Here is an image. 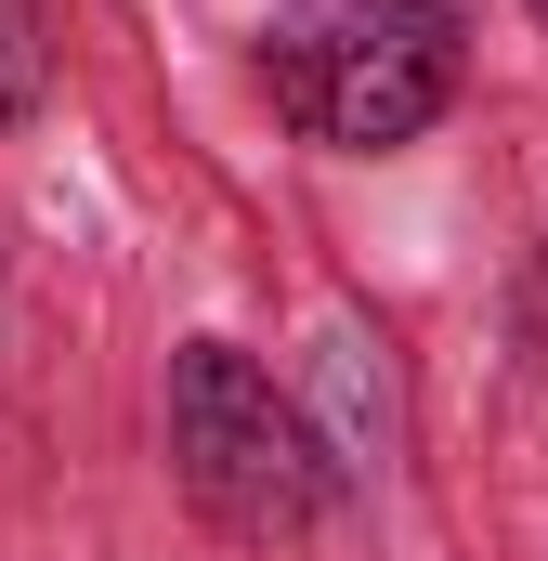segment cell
I'll list each match as a JSON object with an SVG mask.
<instances>
[{
  "label": "cell",
  "mask_w": 548,
  "mask_h": 561,
  "mask_svg": "<svg viewBox=\"0 0 548 561\" xmlns=\"http://www.w3.org/2000/svg\"><path fill=\"white\" fill-rule=\"evenodd\" d=\"M274 105L340 157H392L457 105V13L444 0H287L262 26Z\"/></svg>",
  "instance_id": "6da1fadb"
},
{
  "label": "cell",
  "mask_w": 548,
  "mask_h": 561,
  "mask_svg": "<svg viewBox=\"0 0 548 561\" xmlns=\"http://www.w3.org/2000/svg\"><path fill=\"white\" fill-rule=\"evenodd\" d=\"M170 457H183V496L222 536H300L327 510V444L300 431V405L236 340H183L170 353Z\"/></svg>",
  "instance_id": "7a4b0ae2"
},
{
  "label": "cell",
  "mask_w": 548,
  "mask_h": 561,
  "mask_svg": "<svg viewBox=\"0 0 548 561\" xmlns=\"http://www.w3.org/2000/svg\"><path fill=\"white\" fill-rule=\"evenodd\" d=\"M39 92V39H26V0H0V105Z\"/></svg>",
  "instance_id": "3957f363"
},
{
  "label": "cell",
  "mask_w": 548,
  "mask_h": 561,
  "mask_svg": "<svg viewBox=\"0 0 548 561\" xmlns=\"http://www.w3.org/2000/svg\"><path fill=\"white\" fill-rule=\"evenodd\" d=\"M536 13H548V0H536Z\"/></svg>",
  "instance_id": "277c9868"
}]
</instances>
